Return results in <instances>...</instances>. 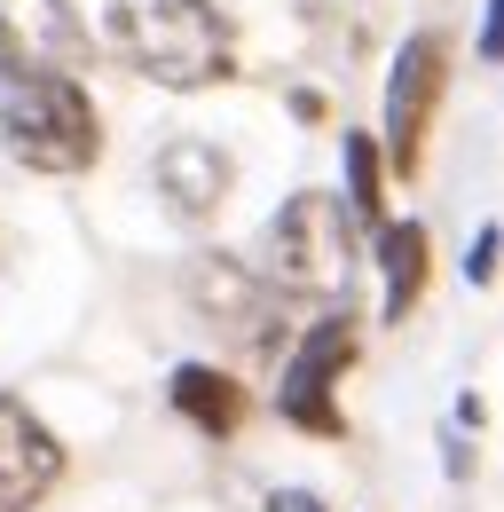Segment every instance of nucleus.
<instances>
[{
	"label": "nucleus",
	"instance_id": "14",
	"mask_svg": "<svg viewBox=\"0 0 504 512\" xmlns=\"http://www.w3.org/2000/svg\"><path fill=\"white\" fill-rule=\"evenodd\" d=\"M481 56L504 64V0H489V24H481Z\"/></svg>",
	"mask_w": 504,
	"mask_h": 512
},
{
	"label": "nucleus",
	"instance_id": "13",
	"mask_svg": "<svg viewBox=\"0 0 504 512\" xmlns=\"http://www.w3.org/2000/svg\"><path fill=\"white\" fill-rule=\"evenodd\" d=\"M497 253H504V229L489 221V229L473 237V260H465V276H473V284H497Z\"/></svg>",
	"mask_w": 504,
	"mask_h": 512
},
{
	"label": "nucleus",
	"instance_id": "15",
	"mask_svg": "<svg viewBox=\"0 0 504 512\" xmlns=\"http://www.w3.org/2000/svg\"><path fill=\"white\" fill-rule=\"evenodd\" d=\"M268 512H331V505H323V497H308V489H276V497H268Z\"/></svg>",
	"mask_w": 504,
	"mask_h": 512
},
{
	"label": "nucleus",
	"instance_id": "12",
	"mask_svg": "<svg viewBox=\"0 0 504 512\" xmlns=\"http://www.w3.org/2000/svg\"><path fill=\"white\" fill-rule=\"evenodd\" d=\"M339 150H347V213H355V229H386V158H378V142L347 134Z\"/></svg>",
	"mask_w": 504,
	"mask_h": 512
},
{
	"label": "nucleus",
	"instance_id": "8",
	"mask_svg": "<svg viewBox=\"0 0 504 512\" xmlns=\"http://www.w3.org/2000/svg\"><path fill=\"white\" fill-rule=\"evenodd\" d=\"M56 481H63V442L16 394H0V512H32Z\"/></svg>",
	"mask_w": 504,
	"mask_h": 512
},
{
	"label": "nucleus",
	"instance_id": "11",
	"mask_svg": "<svg viewBox=\"0 0 504 512\" xmlns=\"http://www.w3.org/2000/svg\"><path fill=\"white\" fill-rule=\"evenodd\" d=\"M174 410H182L197 434L229 442V434L245 426V386L229 379V371H213V363H182V371H174Z\"/></svg>",
	"mask_w": 504,
	"mask_h": 512
},
{
	"label": "nucleus",
	"instance_id": "2",
	"mask_svg": "<svg viewBox=\"0 0 504 512\" xmlns=\"http://www.w3.org/2000/svg\"><path fill=\"white\" fill-rule=\"evenodd\" d=\"M276 292L292 300H347L355 268H363V237L339 190H292L268 229H260V260H252Z\"/></svg>",
	"mask_w": 504,
	"mask_h": 512
},
{
	"label": "nucleus",
	"instance_id": "5",
	"mask_svg": "<svg viewBox=\"0 0 504 512\" xmlns=\"http://www.w3.org/2000/svg\"><path fill=\"white\" fill-rule=\"evenodd\" d=\"M182 292H189V308H197V323H213L229 347H245V355H268L276 339H284V292L260 276V268H245V260H189V276H182Z\"/></svg>",
	"mask_w": 504,
	"mask_h": 512
},
{
	"label": "nucleus",
	"instance_id": "10",
	"mask_svg": "<svg viewBox=\"0 0 504 512\" xmlns=\"http://www.w3.org/2000/svg\"><path fill=\"white\" fill-rule=\"evenodd\" d=\"M378 276H386V323H402L418 300H426V276H434V237L426 221H386L378 229Z\"/></svg>",
	"mask_w": 504,
	"mask_h": 512
},
{
	"label": "nucleus",
	"instance_id": "6",
	"mask_svg": "<svg viewBox=\"0 0 504 512\" xmlns=\"http://www.w3.org/2000/svg\"><path fill=\"white\" fill-rule=\"evenodd\" d=\"M441 87H449V40H441V32H410L402 56H394V71H386V142H378V158H386L394 174H418Z\"/></svg>",
	"mask_w": 504,
	"mask_h": 512
},
{
	"label": "nucleus",
	"instance_id": "7",
	"mask_svg": "<svg viewBox=\"0 0 504 512\" xmlns=\"http://www.w3.org/2000/svg\"><path fill=\"white\" fill-rule=\"evenodd\" d=\"M87 64V24L71 0H0V71L8 79H71Z\"/></svg>",
	"mask_w": 504,
	"mask_h": 512
},
{
	"label": "nucleus",
	"instance_id": "4",
	"mask_svg": "<svg viewBox=\"0 0 504 512\" xmlns=\"http://www.w3.org/2000/svg\"><path fill=\"white\" fill-rule=\"evenodd\" d=\"M355 363V316H347V300L331 308V316L308 323V339L284 355V379H276V418H292L300 434H323V442H339L347 434V410H339V371Z\"/></svg>",
	"mask_w": 504,
	"mask_h": 512
},
{
	"label": "nucleus",
	"instance_id": "9",
	"mask_svg": "<svg viewBox=\"0 0 504 512\" xmlns=\"http://www.w3.org/2000/svg\"><path fill=\"white\" fill-rule=\"evenodd\" d=\"M229 182H237V166H229V150H213V142H166L158 150V197H166V213L174 221H213L221 205H229Z\"/></svg>",
	"mask_w": 504,
	"mask_h": 512
},
{
	"label": "nucleus",
	"instance_id": "3",
	"mask_svg": "<svg viewBox=\"0 0 504 512\" xmlns=\"http://www.w3.org/2000/svg\"><path fill=\"white\" fill-rule=\"evenodd\" d=\"M0 150L24 174H87L103 158V119L79 79H8L0 95Z\"/></svg>",
	"mask_w": 504,
	"mask_h": 512
},
{
	"label": "nucleus",
	"instance_id": "1",
	"mask_svg": "<svg viewBox=\"0 0 504 512\" xmlns=\"http://www.w3.org/2000/svg\"><path fill=\"white\" fill-rule=\"evenodd\" d=\"M103 32H111V48L142 79H158L174 95L237 79V40H229V24H221L213 0H111Z\"/></svg>",
	"mask_w": 504,
	"mask_h": 512
}]
</instances>
